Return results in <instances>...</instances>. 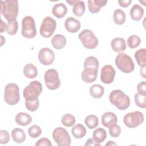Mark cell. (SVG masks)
Returning <instances> with one entry per match:
<instances>
[{
    "instance_id": "6da1fadb",
    "label": "cell",
    "mask_w": 146,
    "mask_h": 146,
    "mask_svg": "<svg viewBox=\"0 0 146 146\" xmlns=\"http://www.w3.org/2000/svg\"><path fill=\"white\" fill-rule=\"evenodd\" d=\"M1 13L8 22L16 20L19 8L17 0L1 1Z\"/></svg>"
},
{
    "instance_id": "7a4b0ae2",
    "label": "cell",
    "mask_w": 146,
    "mask_h": 146,
    "mask_svg": "<svg viewBox=\"0 0 146 146\" xmlns=\"http://www.w3.org/2000/svg\"><path fill=\"white\" fill-rule=\"evenodd\" d=\"M111 103L120 110H125L130 106V99L128 95L120 90L111 91L109 95Z\"/></svg>"
},
{
    "instance_id": "3957f363",
    "label": "cell",
    "mask_w": 146,
    "mask_h": 146,
    "mask_svg": "<svg viewBox=\"0 0 146 146\" xmlns=\"http://www.w3.org/2000/svg\"><path fill=\"white\" fill-rule=\"evenodd\" d=\"M116 67L125 74L132 72L135 69V64L131 57L125 53L120 52L115 58Z\"/></svg>"
},
{
    "instance_id": "277c9868",
    "label": "cell",
    "mask_w": 146,
    "mask_h": 146,
    "mask_svg": "<svg viewBox=\"0 0 146 146\" xmlns=\"http://www.w3.org/2000/svg\"><path fill=\"white\" fill-rule=\"evenodd\" d=\"M20 99L19 88L17 84L13 83L7 84L5 88L4 100L11 106L17 104Z\"/></svg>"
},
{
    "instance_id": "5b68a950",
    "label": "cell",
    "mask_w": 146,
    "mask_h": 146,
    "mask_svg": "<svg viewBox=\"0 0 146 146\" xmlns=\"http://www.w3.org/2000/svg\"><path fill=\"white\" fill-rule=\"evenodd\" d=\"M83 46L87 49H94L98 45V39L92 31L84 29L78 35Z\"/></svg>"
},
{
    "instance_id": "8992f818",
    "label": "cell",
    "mask_w": 146,
    "mask_h": 146,
    "mask_svg": "<svg viewBox=\"0 0 146 146\" xmlns=\"http://www.w3.org/2000/svg\"><path fill=\"white\" fill-rule=\"evenodd\" d=\"M22 35L26 38H33L36 36V30L34 18L30 16L25 17L22 21Z\"/></svg>"
},
{
    "instance_id": "52a82bcc",
    "label": "cell",
    "mask_w": 146,
    "mask_h": 146,
    "mask_svg": "<svg viewBox=\"0 0 146 146\" xmlns=\"http://www.w3.org/2000/svg\"><path fill=\"white\" fill-rule=\"evenodd\" d=\"M42 92V84L38 80H34L26 87L23 91V95L25 100H31L38 99Z\"/></svg>"
},
{
    "instance_id": "ba28073f",
    "label": "cell",
    "mask_w": 146,
    "mask_h": 146,
    "mask_svg": "<svg viewBox=\"0 0 146 146\" xmlns=\"http://www.w3.org/2000/svg\"><path fill=\"white\" fill-rule=\"evenodd\" d=\"M44 78L45 84L49 90H55L60 86L58 72L54 68L47 70L44 73Z\"/></svg>"
},
{
    "instance_id": "9c48e42d",
    "label": "cell",
    "mask_w": 146,
    "mask_h": 146,
    "mask_svg": "<svg viewBox=\"0 0 146 146\" xmlns=\"http://www.w3.org/2000/svg\"><path fill=\"white\" fill-rule=\"evenodd\" d=\"M54 140L59 146H69L71 140L67 130L62 127H56L52 132Z\"/></svg>"
},
{
    "instance_id": "30bf717a",
    "label": "cell",
    "mask_w": 146,
    "mask_h": 146,
    "mask_svg": "<svg viewBox=\"0 0 146 146\" xmlns=\"http://www.w3.org/2000/svg\"><path fill=\"white\" fill-rule=\"evenodd\" d=\"M143 121V113L138 111L128 113L123 117L124 124L129 128H135L141 125Z\"/></svg>"
},
{
    "instance_id": "8fae6325",
    "label": "cell",
    "mask_w": 146,
    "mask_h": 146,
    "mask_svg": "<svg viewBox=\"0 0 146 146\" xmlns=\"http://www.w3.org/2000/svg\"><path fill=\"white\" fill-rule=\"evenodd\" d=\"M56 27L55 19L50 17H45L40 27V34L44 38H49L54 34Z\"/></svg>"
},
{
    "instance_id": "7c38bea8",
    "label": "cell",
    "mask_w": 146,
    "mask_h": 146,
    "mask_svg": "<svg viewBox=\"0 0 146 146\" xmlns=\"http://www.w3.org/2000/svg\"><path fill=\"white\" fill-rule=\"evenodd\" d=\"M38 57L41 64L44 66H48L54 62L55 54L51 49L48 47H44L39 50Z\"/></svg>"
},
{
    "instance_id": "4fadbf2b",
    "label": "cell",
    "mask_w": 146,
    "mask_h": 146,
    "mask_svg": "<svg viewBox=\"0 0 146 146\" xmlns=\"http://www.w3.org/2000/svg\"><path fill=\"white\" fill-rule=\"evenodd\" d=\"M116 71L111 65L104 66L100 72L101 81L104 84H110L114 80Z\"/></svg>"
},
{
    "instance_id": "5bb4252c",
    "label": "cell",
    "mask_w": 146,
    "mask_h": 146,
    "mask_svg": "<svg viewBox=\"0 0 146 146\" xmlns=\"http://www.w3.org/2000/svg\"><path fill=\"white\" fill-rule=\"evenodd\" d=\"M81 24L79 20L70 17L67 18L64 22V27L66 30L71 33H75L80 29Z\"/></svg>"
},
{
    "instance_id": "9a60e30c",
    "label": "cell",
    "mask_w": 146,
    "mask_h": 146,
    "mask_svg": "<svg viewBox=\"0 0 146 146\" xmlns=\"http://www.w3.org/2000/svg\"><path fill=\"white\" fill-rule=\"evenodd\" d=\"M98 71V70L93 68H84L81 74L82 79L87 83L94 82L97 78Z\"/></svg>"
},
{
    "instance_id": "2e32d148",
    "label": "cell",
    "mask_w": 146,
    "mask_h": 146,
    "mask_svg": "<svg viewBox=\"0 0 146 146\" xmlns=\"http://www.w3.org/2000/svg\"><path fill=\"white\" fill-rule=\"evenodd\" d=\"M117 117L116 115L112 112H105L102 116V123L106 128H110L112 125L116 124Z\"/></svg>"
},
{
    "instance_id": "e0dca14e",
    "label": "cell",
    "mask_w": 146,
    "mask_h": 146,
    "mask_svg": "<svg viewBox=\"0 0 146 146\" xmlns=\"http://www.w3.org/2000/svg\"><path fill=\"white\" fill-rule=\"evenodd\" d=\"M107 3V1L105 0H88L87 1L88 8L91 13H97L102 7L106 6Z\"/></svg>"
},
{
    "instance_id": "ac0fdd59",
    "label": "cell",
    "mask_w": 146,
    "mask_h": 146,
    "mask_svg": "<svg viewBox=\"0 0 146 146\" xmlns=\"http://www.w3.org/2000/svg\"><path fill=\"white\" fill-rule=\"evenodd\" d=\"M111 46L112 50L116 52H121L126 49V42L122 38H115L111 42Z\"/></svg>"
},
{
    "instance_id": "d6986e66",
    "label": "cell",
    "mask_w": 146,
    "mask_h": 146,
    "mask_svg": "<svg viewBox=\"0 0 146 146\" xmlns=\"http://www.w3.org/2000/svg\"><path fill=\"white\" fill-rule=\"evenodd\" d=\"M67 13V8L63 3H59L54 5L52 9V13L53 15L59 19L64 17Z\"/></svg>"
},
{
    "instance_id": "ffe728a7",
    "label": "cell",
    "mask_w": 146,
    "mask_h": 146,
    "mask_svg": "<svg viewBox=\"0 0 146 146\" xmlns=\"http://www.w3.org/2000/svg\"><path fill=\"white\" fill-rule=\"evenodd\" d=\"M67 43L65 36L62 34H56L51 39V44L53 47L56 50H60L64 47Z\"/></svg>"
},
{
    "instance_id": "44dd1931",
    "label": "cell",
    "mask_w": 146,
    "mask_h": 146,
    "mask_svg": "<svg viewBox=\"0 0 146 146\" xmlns=\"http://www.w3.org/2000/svg\"><path fill=\"white\" fill-rule=\"evenodd\" d=\"M15 120L18 124L21 126H26L31 123L32 121V118L31 116L27 113L21 112L17 114Z\"/></svg>"
},
{
    "instance_id": "7402d4cb",
    "label": "cell",
    "mask_w": 146,
    "mask_h": 146,
    "mask_svg": "<svg viewBox=\"0 0 146 146\" xmlns=\"http://www.w3.org/2000/svg\"><path fill=\"white\" fill-rule=\"evenodd\" d=\"M144 9L140 5L135 4L130 10V16L132 20L135 21H140L144 15Z\"/></svg>"
},
{
    "instance_id": "603a6c76",
    "label": "cell",
    "mask_w": 146,
    "mask_h": 146,
    "mask_svg": "<svg viewBox=\"0 0 146 146\" xmlns=\"http://www.w3.org/2000/svg\"><path fill=\"white\" fill-rule=\"evenodd\" d=\"M86 129L83 124H77L71 129V133L73 136L76 139H82L86 134Z\"/></svg>"
},
{
    "instance_id": "cb8c5ba5",
    "label": "cell",
    "mask_w": 146,
    "mask_h": 146,
    "mask_svg": "<svg viewBox=\"0 0 146 146\" xmlns=\"http://www.w3.org/2000/svg\"><path fill=\"white\" fill-rule=\"evenodd\" d=\"M11 136L14 141L17 143H22L26 139V134L21 128H16L11 131Z\"/></svg>"
},
{
    "instance_id": "d4e9b609",
    "label": "cell",
    "mask_w": 146,
    "mask_h": 146,
    "mask_svg": "<svg viewBox=\"0 0 146 146\" xmlns=\"http://www.w3.org/2000/svg\"><path fill=\"white\" fill-rule=\"evenodd\" d=\"M92 137L96 143L100 144L106 140L107 137V132L102 128H98L94 131Z\"/></svg>"
},
{
    "instance_id": "484cf974",
    "label": "cell",
    "mask_w": 146,
    "mask_h": 146,
    "mask_svg": "<svg viewBox=\"0 0 146 146\" xmlns=\"http://www.w3.org/2000/svg\"><path fill=\"white\" fill-rule=\"evenodd\" d=\"M23 74L29 79L35 78L38 75L36 67L31 63L27 64L23 68Z\"/></svg>"
},
{
    "instance_id": "4316f807",
    "label": "cell",
    "mask_w": 146,
    "mask_h": 146,
    "mask_svg": "<svg viewBox=\"0 0 146 146\" xmlns=\"http://www.w3.org/2000/svg\"><path fill=\"white\" fill-rule=\"evenodd\" d=\"M89 92L92 98L99 99L103 96L104 93V89L100 84H94L90 88Z\"/></svg>"
},
{
    "instance_id": "83f0119b",
    "label": "cell",
    "mask_w": 146,
    "mask_h": 146,
    "mask_svg": "<svg viewBox=\"0 0 146 146\" xmlns=\"http://www.w3.org/2000/svg\"><path fill=\"white\" fill-rule=\"evenodd\" d=\"M85 10L86 7L84 1L76 0L72 7V12L77 17H81L84 14Z\"/></svg>"
},
{
    "instance_id": "f1b7e54d",
    "label": "cell",
    "mask_w": 146,
    "mask_h": 146,
    "mask_svg": "<svg viewBox=\"0 0 146 146\" xmlns=\"http://www.w3.org/2000/svg\"><path fill=\"white\" fill-rule=\"evenodd\" d=\"M145 48H140L136 51L135 54V59L139 66L140 67L146 66V54Z\"/></svg>"
},
{
    "instance_id": "f546056e",
    "label": "cell",
    "mask_w": 146,
    "mask_h": 146,
    "mask_svg": "<svg viewBox=\"0 0 146 146\" xmlns=\"http://www.w3.org/2000/svg\"><path fill=\"white\" fill-rule=\"evenodd\" d=\"M113 19L116 25H121L124 24L126 20L125 13L121 9H117L115 10L113 14Z\"/></svg>"
},
{
    "instance_id": "4dcf8cb0",
    "label": "cell",
    "mask_w": 146,
    "mask_h": 146,
    "mask_svg": "<svg viewBox=\"0 0 146 146\" xmlns=\"http://www.w3.org/2000/svg\"><path fill=\"white\" fill-rule=\"evenodd\" d=\"M99 64V61L96 57L94 56H90L84 60V68H91L98 70Z\"/></svg>"
},
{
    "instance_id": "1f68e13d",
    "label": "cell",
    "mask_w": 146,
    "mask_h": 146,
    "mask_svg": "<svg viewBox=\"0 0 146 146\" xmlns=\"http://www.w3.org/2000/svg\"><path fill=\"white\" fill-rule=\"evenodd\" d=\"M84 123L89 129H94L98 125L99 119L96 115H89L85 118Z\"/></svg>"
},
{
    "instance_id": "d6a6232c",
    "label": "cell",
    "mask_w": 146,
    "mask_h": 146,
    "mask_svg": "<svg viewBox=\"0 0 146 146\" xmlns=\"http://www.w3.org/2000/svg\"><path fill=\"white\" fill-rule=\"evenodd\" d=\"M76 119L75 116L71 113L64 115L61 119L62 124L67 127H71L75 123Z\"/></svg>"
},
{
    "instance_id": "836d02e7",
    "label": "cell",
    "mask_w": 146,
    "mask_h": 146,
    "mask_svg": "<svg viewBox=\"0 0 146 146\" xmlns=\"http://www.w3.org/2000/svg\"><path fill=\"white\" fill-rule=\"evenodd\" d=\"M141 43L140 38L136 35H132L127 39V44L128 47L131 48H135L137 47Z\"/></svg>"
},
{
    "instance_id": "e575fe53",
    "label": "cell",
    "mask_w": 146,
    "mask_h": 146,
    "mask_svg": "<svg viewBox=\"0 0 146 146\" xmlns=\"http://www.w3.org/2000/svg\"><path fill=\"white\" fill-rule=\"evenodd\" d=\"M18 23L17 20L8 22L6 24L7 33L10 35H15L18 31Z\"/></svg>"
},
{
    "instance_id": "d590c367",
    "label": "cell",
    "mask_w": 146,
    "mask_h": 146,
    "mask_svg": "<svg viewBox=\"0 0 146 146\" xmlns=\"http://www.w3.org/2000/svg\"><path fill=\"white\" fill-rule=\"evenodd\" d=\"M135 102L137 106L140 108H145L146 107V95L136 93L135 95Z\"/></svg>"
},
{
    "instance_id": "8d00e7d4",
    "label": "cell",
    "mask_w": 146,
    "mask_h": 146,
    "mask_svg": "<svg viewBox=\"0 0 146 146\" xmlns=\"http://www.w3.org/2000/svg\"><path fill=\"white\" fill-rule=\"evenodd\" d=\"M28 134L32 138H36L42 134V129L38 125H33L28 129Z\"/></svg>"
},
{
    "instance_id": "74e56055",
    "label": "cell",
    "mask_w": 146,
    "mask_h": 146,
    "mask_svg": "<svg viewBox=\"0 0 146 146\" xmlns=\"http://www.w3.org/2000/svg\"><path fill=\"white\" fill-rule=\"evenodd\" d=\"M25 106L27 109L31 112L35 111L39 106V101L38 99L31 100H25Z\"/></svg>"
},
{
    "instance_id": "f35d334b",
    "label": "cell",
    "mask_w": 146,
    "mask_h": 146,
    "mask_svg": "<svg viewBox=\"0 0 146 146\" xmlns=\"http://www.w3.org/2000/svg\"><path fill=\"white\" fill-rule=\"evenodd\" d=\"M109 133L113 137H117L121 133L120 127L116 124L109 128Z\"/></svg>"
},
{
    "instance_id": "ab89813d",
    "label": "cell",
    "mask_w": 146,
    "mask_h": 146,
    "mask_svg": "<svg viewBox=\"0 0 146 146\" xmlns=\"http://www.w3.org/2000/svg\"><path fill=\"white\" fill-rule=\"evenodd\" d=\"M10 135L9 132L3 129L0 131V144H6L10 140Z\"/></svg>"
},
{
    "instance_id": "60d3db41",
    "label": "cell",
    "mask_w": 146,
    "mask_h": 146,
    "mask_svg": "<svg viewBox=\"0 0 146 146\" xmlns=\"http://www.w3.org/2000/svg\"><path fill=\"white\" fill-rule=\"evenodd\" d=\"M36 146H52L50 140L46 137H42L39 139L35 143Z\"/></svg>"
},
{
    "instance_id": "b9f144b4",
    "label": "cell",
    "mask_w": 146,
    "mask_h": 146,
    "mask_svg": "<svg viewBox=\"0 0 146 146\" xmlns=\"http://www.w3.org/2000/svg\"><path fill=\"white\" fill-rule=\"evenodd\" d=\"M137 93L141 95H146V83L145 81L140 82L137 86Z\"/></svg>"
},
{
    "instance_id": "7bdbcfd3",
    "label": "cell",
    "mask_w": 146,
    "mask_h": 146,
    "mask_svg": "<svg viewBox=\"0 0 146 146\" xmlns=\"http://www.w3.org/2000/svg\"><path fill=\"white\" fill-rule=\"evenodd\" d=\"M131 2H132L131 0H119L118 1L119 5L121 7L124 8L128 7Z\"/></svg>"
},
{
    "instance_id": "ee69618b",
    "label": "cell",
    "mask_w": 146,
    "mask_h": 146,
    "mask_svg": "<svg viewBox=\"0 0 146 146\" xmlns=\"http://www.w3.org/2000/svg\"><path fill=\"white\" fill-rule=\"evenodd\" d=\"M85 145L86 146V145H98V146H100V144H98V143H96L95 141H94V140L93 139H88L87 141H86V144H85Z\"/></svg>"
},
{
    "instance_id": "f6af8a7d",
    "label": "cell",
    "mask_w": 146,
    "mask_h": 146,
    "mask_svg": "<svg viewBox=\"0 0 146 146\" xmlns=\"http://www.w3.org/2000/svg\"><path fill=\"white\" fill-rule=\"evenodd\" d=\"M1 33H3L5 30H6V25L3 22L2 19L1 20Z\"/></svg>"
},
{
    "instance_id": "bcb514c9",
    "label": "cell",
    "mask_w": 146,
    "mask_h": 146,
    "mask_svg": "<svg viewBox=\"0 0 146 146\" xmlns=\"http://www.w3.org/2000/svg\"><path fill=\"white\" fill-rule=\"evenodd\" d=\"M145 67H146V66L141 67L140 70V75H141V76H142L144 78H145Z\"/></svg>"
},
{
    "instance_id": "7dc6e473",
    "label": "cell",
    "mask_w": 146,
    "mask_h": 146,
    "mask_svg": "<svg viewBox=\"0 0 146 146\" xmlns=\"http://www.w3.org/2000/svg\"><path fill=\"white\" fill-rule=\"evenodd\" d=\"M106 145H116L117 144L115 143H114L113 141H109L106 144Z\"/></svg>"
},
{
    "instance_id": "c3c4849f",
    "label": "cell",
    "mask_w": 146,
    "mask_h": 146,
    "mask_svg": "<svg viewBox=\"0 0 146 146\" xmlns=\"http://www.w3.org/2000/svg\"><path fill=\"white\" fill-rule=\"evenodd\" d=\"M75 1H76V0H72V1H66V2H67V3H68L70 5H73L74 4V3L75 2Z\"/></svg>"
},
{
    "instance_id": "681fc988",
    "label": "cell",
    "mask_w": 146,
    "mask_h": 146,
    "mask_svg": "<svg viewBox=\"0 0 146 146\" xmlns=\"http://www.w3.org/2000/svg\"><path fill=\"white\" fill-rule=\"evenodd\" d=\"M139 2L140 3H143V6H145L146 5H145V1H139Z\"/></svg>"
}]
</instances>
